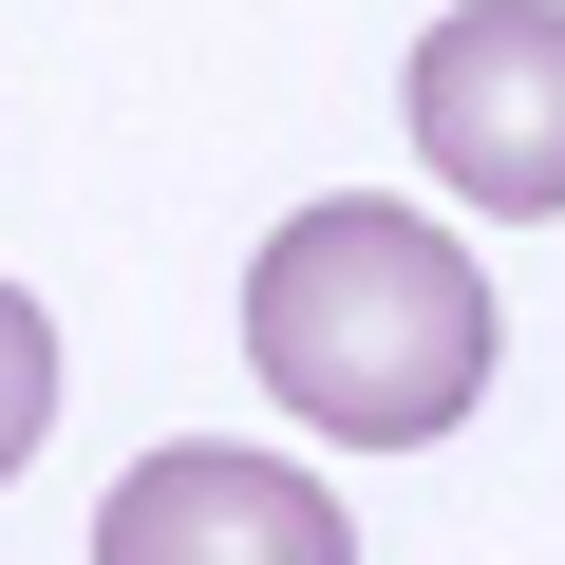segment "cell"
<instances>
[{
    "mask_svg": "<svg viewBox=\"0 0 565 565\" xmlns=\"http://www.w3.org/2000/svg\"><path fill=\"white\" fill-rule=\"evenodd\" d=\"M39 434H57V321L20 302V282H0V471H20Z\"/></svg>",
    "mask_w": 565,
    "mask_h": 565,
    "instance_id": "cell-4",
    "label": "cell"
},
{
    "mask_svg": "<svg viewBox=\"0 0 565 565\" xmlns=\"http://www.w3.org/2000/svg\"><path fill=\"white\" fill-rule=\"evenodd\" d=\"M245 377L340 434V452H434L471 396H490V264L377 189L302 207V226H264L245 264Z\"/></svg>",
    "mask_w": 565,
    "mask_h": 565,
    "instance_id": "cell-1",
    "label": "cell"
},
{
    "mask_svg": "<svg viewBox=\"0 0 565 565\" xmlns=\"http://www.w3.org/2000/svg\"><path fill=\"white\" fill-rule=\"evenodd\" d=\"M95 565H359V527H340V490H321V471L189 434V452L114 471V509H95Z\"/></svg>",
    "mask_w": 565,
    "mask_h": 565,
    "instance_id": "cell-3",
    "label": "cell"
},
{
    "mask_svg": "<svg viewBox=\"0 0 565 565\" xmlns=\"http://www.w3.org/2000/svg\"><path fill=\"white\" fill-rule=\"evenodd\" d=\"M415 151L452 207H565V0H452L415 39Z\"/></svg>",
    "mask_w": 565,
    "mask_h": 565,
    "instance_id": "cell-2",
    "label": "cell"
}]
</instances>
